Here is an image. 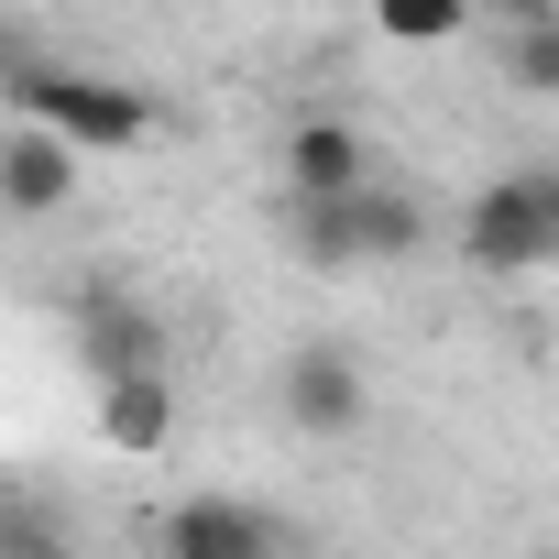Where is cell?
<instances>
[{
	"label": "cell",
	"instance_id": "cell-1",
	"mask_svg": "<svg viewBox=\"0 0 559 559\" xmlns=\"http://www.w3.org/2000/svg\"><path fill=\"white\" fill-rule=\"evenodd\" d=\"M286 230H297V252H308L319 274H362V263H406V252L428 241L417 198H395V187H341V198H286Z\"/></svg>",
	"mask_w": 559,
	"mask_h": 559
},
{
	"label": "cell",
	"instance_id": "cell-2",
	"mask_svg": "<svg viewBox=\"0 0 559 559\" xmlns=\"http://www.w3.org/2000/svg\"><path fill=\"white\" fill-rule=\"evenodd\" d=\"M12 110L23 121H56L78 154H132L154 132V99L121 88V78H78V67H23L12 78Z\"/></svg>",
	"mask_w": 559,
	"mask_h": 559
},
{
	"label": "cell",
	"instance_id": "cell-3",
	"mask_svg": "<svg viewBox=\"0 0 559 559\" xmlns=\"http://www.w3.org/2000/svg\"><path fill=\"white\" fill-rule=\"evenodd\" d=\"M461 252L483 274H537L559 252V165H526V176H493L472 209H461Z\"/></svg>",
	"mask_w": 559,
	"mask_h": 559
},
{
	"label": "cell",
	"instance_id": "cell-4",
	"mask_svg": "<svg viewBox=\"0 0 559 559\" xmlns=\"http://www.w3.org/2000/svg\"><path fill=\"white\" fill-rule=\"evenodd\" d=\"M78 362H88V384H121V373H165L176 341H165V319H154L143 297L78 286Z\"/></svg>",
	"mask_w": 559,
	"mask_h": 559
},
{
	"label": "cell",
	"instance_id": "cell-5",
	"mask_svg": "<svg viewBox=\"0 0 559 559\" xmlns=\"http://www.w3.org/2000/svg\"><path fill=\"white\" fill-rule=\"evenodd\" d=\"M286 417L308 428V439H352L362 428V406H373V384H362V352L352 341H308V352H286Z\"/></svg>",
	"mask_w": 559,
	"mask_h": 559
},
{
	"label": "cell",
	"instance_id": "cell-6",
	"mask_svg": "<svg viewBox=\"0 0 559 559\" xmlns=\"http://www.w3.org/2000/svg\"><path fill=\"white\" fill-rule=\"evenodd\" d=\"M263 548H297L286 515H263V504H230V493H198L165 515V559H263Z\"/></svg>",
	"mask_w": 559,
	"mask_h": 559
},
{
	"label": "cell",
	"instance_id": "cell-7",
	"mask_svg": "<svg viewBox=\"0 0 559 559\" xmlns=\"http://www.w3.org/2000/svg\"><path fill=\"white\" fill-rule=\"evenodd\" d=\"M0 198H12V219H56L78 198V143L56 121H12V143H0Z\"/></svg>",
	"mask_w": 559,
	"mask_h": 559
},
{
	"label": "cell",
	"instance_id": "cell-8",
	"mask_svg": "<svg viewBox=\"0 0 559 559\" xmlns=\"http://www.w3.org/2000/svg\"><path fill=\"white\" fill-rule=\"evenodd\" d=\"M341 187H373V154H362V132L352 121H297L286 132V198H341Z\"/></svg>",
	"mask_w": 559,
	"mask_h": 559
},
{
	"label": "cell",
	"instance_id": "cell-9",
	"mask_svg": "<svg viewBox=\"0 0 559 559\" xmlns=\"http://www.w3.org/2000/svg\"><path fill=\"white\" fill-rule=\"evenodd\" d=\"M99 439H110V450H165V439H176V384H165V373L99 384Z\"/></svg>",
	"mask_w": 559,
	"mask_h": 559
},
{
	"label": "cell",
	"instance_id": "cell-10",
	"mask_svg": "<svg viewBox=\"0 0 559 559\" xmlns=\"http://www.w3.org/2000/svg\"><path fill=\"white\" fill-rule=\"evenodd\" d=\"M493 67H504V88H526V99H559V12H548V23H504Z\"/></svg>",
	"mask_w": 559,
	"mask_h": 559
},
{
	"label": "cell",
	"instance_id": "cell-11",
	"mask_svg": "<svg viewBox=\"0 0 559 559\" xmlns=\"http://www.w3.org/2000/svg\"><path fill=\"white\" fill-rule=\"evenodd\" d=\"M472 12L483 0H373V34L384 45H450V34H472Z\"/></svg>",
	"mask_w": 559,
	"mask_h": 559
},
{
	"label": "cell",
	"instance_id": "cell-12",
	"mask_svg": "<svg viewBox=\"0 0 559 559\" xmlns=\"http://www.w3.org/2000/svg\"><path fill=\"white\" fill-rule=\"evenodd\" d=\"M483 12H493V23H548L559 0H483Z\"/></svg>",
	"mask_w": 559,
	"mask_h": 559
}]
</instances>
